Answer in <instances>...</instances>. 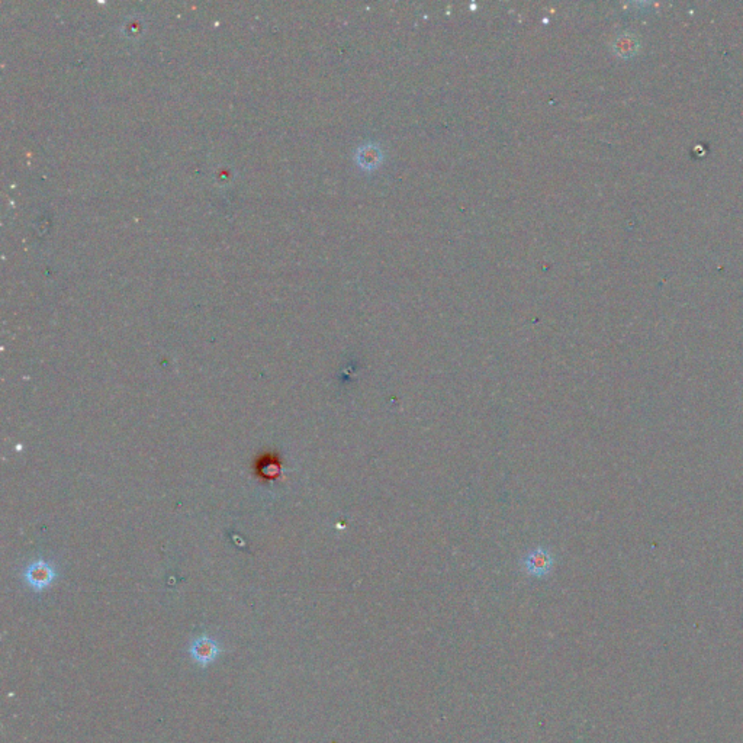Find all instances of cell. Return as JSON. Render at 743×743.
Returning <instances> with one entry per match:
<instances>
[{
  "label": "cell",
  "mask_w": 743,
  "mask_h": 743,
  "mask_svg": "<svg viewBox=\"0 0 743 743\" xmlns=\"http://www.w3.org/2000/svg\"><path fill=\"white\" fill-rule=\"evenodd\" d=\"M554 563H555L554 555L550 554L547 549H543V547H536L530 550V552L526 554V556L521 561V566L522 569H525V572L534 578L547 576L550 572H552Z\"/></svg>",
  "instance_id": "7a4b0ae2"
},
{
  "label": "cell",
  "mask_w": 743,
  "mask_h": 743,
  "mask_svg": "<svg viewBox=\"0 0 743 743\" xmlns=\"http://www.w3.org/2000/svg\"><path fill=\"white\" fill-rule=\"evenodd\" d=\"M357 161L363 169H375L380 163V151L373 144H368L357 154Z\"/></svg>",
  "instance_id": "277c9868"
},
{
  "label": "cell",
  "mask_w": 743,
  "mask_h": 743,
  "mask_svg": "<svg viewBox=\"0 0 743 743\" xmlns=\"http://www.w3.org/2000/svg\"><path fill=\"white\" fill-rule=\"evenodd\" d=\"M56 569L48 562L40 559L33 562L23 572V580L34 591H42L48 588L56 580Z\"/></svg>",
  "instance_id": "3957f363"
},
{
  "label": "cell",
  "mask_w": 743,
  "mask_h": 743,
  "mask_svg": "<svg viewBox=\"0 0 743 743\" xmlns=\"http://www.w3.org/2000/svg\"><path fill=\"white\" fill-rule=\"evenodd\" d=\"M223 653V646L211 636H199L189 645V655L194 662L202 668L209 667Z\"/></svg>",
  "instance_id": "6da1fadb"
}]
</instances>
